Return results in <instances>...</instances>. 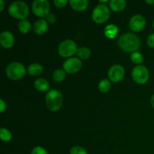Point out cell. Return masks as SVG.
<instances>
[{"label": "cell", "instance_id": "obj_1", "mask_svg": "<svg viewBox=\"0 0 154 154\" xmlns=\"http://www.w3.org/2000/svg\"><path fill=\"white\" fill-rule=\"evenodd\" d=\"M117 44L120 49L125 52L133 53L138 51L141 47V40L133 33H125L120 36Z\"/></svg>", "mask_w": 154, "mask_h": 154}, {"label": "cell", "instance_id": "obj_2", "mask_svg": "<svg viewBox=\"0 0 154 154\" xmlns=\"http://www.w3.org/2000/svg\"><path fill=\"white\" fill-rule=\"evenodd\" d=\"M45 102L48 110L54 112L57 111L63 105V95L58 90H51L47 93Z\"/></svg>", "mask_w": 154, "mask_h": 154}, {"label": "cell", "instance_id": "obj_3", "mask_svg": "<svg viewBox=\"0 0 154 154\" xmlns=\"http://www.w3.org/2000/svg\"><path fill=\"white\" fill-rule=\"evenodd\" d=\"M29 6L24 2H14L8 7V13L15 19L24 20L29 15Z\"/></svg>", "mask_w": 154, "mask_h": 154}, {"label": "cell", "instance_id": "obj_4", "mask_svg": "<svg viewBox=\"0 0 154 154\" xmlns=\"http://www.w3.org/2000/svg\"><path fill=\"white\" fill-rule=\"evenodd\" d=\"M6 75L8 78L13 81L20 80L25 76L26 69L23 65L18 62L11 63L6 68Z\"/></svg>", "mask_w": 154, "mask_h": 154}, {"label": "cell", "instance_id": "obj_5", "mask_svg": "<svg viewBox=\"0 0 154 154\" xmlns=\"http://www.w3.org/2000/svg\"><path fill=\"white\" fill-rule=\"evenodd\" d=\"M111 16V12L106 5L99 4L95 7L92 13L93 20L97 24H102L107 22Z\"/></svg>", "mask_w": 154, "mask_h": 154}, {"label": "cell", "instance_id": "obj_6", "mask_svg": "<svg viewBox=\"0 0 154 154\" xmlns=\"http://www.w3.org/2000/svg\"><path fill=\"white\" fill-rule=\"evenodd\" d=\"M78 49V48L77 46V44L74 41L67 39L60 44L58 47V53L62 57H64V58L70 57L71 58L72 56L77 54Z\"/></svg>", "mask_w": 154, "mask_h": 154}, {"label": "cell", "instance_id": "obj_7", "mask_svg": "<svg viewBox=\"0 0 154 154\" xmlns=\"http://www.w3.org/2000/svg\"><path fill=\"white\" fill-rule=\"evenodd\" d=\"M132 79L135 82L138 84H144L148 81L150 78L148 69L143 65L137 66L132 69Z\"/></svg>", "mask_w": 154, "mask_h": 154}, {"label": "cell", "instance_id": "obj_8", "mask_svg": "<svg viewBox=\"0 0 154 154\" xmlns=\"http://www.w3.org/2000/svg\"><path fill=\"white\" fill-rule=\"evenodd\" d=\"M32 10L38 17H46L50 12V3L47 0H35L32 4Z\"/></svg>", "mask_w": 154, "mask_h": 154}, {"label": "cell", "instance_id": "obj_9", "mask_svg": "<svg viewBox=\"0 0 154 154\" xmlns=\"http://www.w3.org/2000/svg\"><path fill=\"white\" fill-rule=\"evenodd\" d=\"M82 67V62L76 57H71L63 63V69L68 74H75Z\"/></svg>", "mask_w": 154, "mask_h": 154}, {"label": "cell", "instance_id": "obj_10", "mask_svg": "<svg viewBox=\"0 0 154 154\" xmlns=\"http://www.w3.org/2000/svg\"><path fill=\"white\" fill-rule=\"evenodd\" d=\"M125 75V69L120 65H114L110 68L108 76L110 81L114 83H118L123 80Z\"/></svg>", "mask_w": 154, "mask_h": 154}, {"label": "cell", "instance_id": "obj_11", "mask_svg": "<svg viewBox=\"0 0 154 154\" xmlns=\"http://www.w3.org/2000/svg\"><path fill=\"white\" fill-rule=\"evenodd\" d=\"M146 26V20L142 15L136 14L132 17L129 21V27L135 32L142 31Z\"/></svg>", "mask_w": 154, "mask_h": 154}, {"label": "cell", "instance_id": "obj_12", "mask_svg": "<svg viewBox=\"0 0 154 154\" xmlns=\"http://www.w3.org/2000/svg\"><path fill=\"white\" fill-rule=\"evenodd\" d=\"M0 44L5 49L12 48L14 44V37L13 34L8 31L2 32L0 35Z\"/></svg>", "mask_w": 154, "mask_h": 154}, {"label": "cell", "instance_id": "obj_13", "mask_svg": "<svg viewBox=\"0 0 154 154\" xmlns=\"http://www.w3.org/2000/svg\"><path fill=\"white\" fill-rule=\"evenodd\" d=\"M33 29L37 35H44L48 29V23L45 19L38 20L36 22H35Z\"/></svg>", "mask_w": 154, "mask_h": 154}, {"label": "cell", "instance_id": "obj_14", "mask_svg": "<svg viewBox=\"0 0 154 154\" xmlns=\"http://www.w3.org/2000/svg\"><path fill=\"white\" fill-rule=\"evenodd\" d=\"M69 4L74 11L81 12L87 9L89 3L87 0H70Z\"/></svg>", "mask_w": 154, "mask_h": 154}, {"label": "cell", "instance_id": "obj_15", "mask_svg": "<svg viewBox=\"0 0 154 154\" xmlns=\"http://www.w3.org/2000/svg\"><path fill=\"white\" fill-rule=\"evenodd\" d=\"M119 32V29L114 24H109L104 29V35L109 39H113L117 36Z\"/></svg>", "mask_w": 154, "mask_h": 154}, {"label": "cell", "instance_id": "obj_16", "mask_svg": "<svg viewBox=\"0 0 154 154\" xmlns=\"http://www.w3.org/2000/svg\"><path fill=\"white\" fill-rule=\"evenodd\" d=\"M27 72L31 76H39L43 72V67L39 63H33V64L29 65L28 66V68H27Z\"/></svg>", "mask_w": 154, "mask_h": 154}, {"label": "cell", "instance_id": "obj_17", "mask_svg": "<svg viewBox=\"0 0 154 154\" xmlns=\"http://www.w3.org/2000/svg\"><path fill=\"white\" fill-rule=\"evenodd\" d=\"M109 6L114 11H121L126 8V2L125 0H111L109 2Z\"/></svg>", "mask_w": 154, "mask_h": 154}, {"label": "cell", "instance_id": "obj_18", "mask_svg": "<svg viewBox=\"0 0 154 154\" xmlns=\"http://www.w3.org/2000/svg\"><path fill=\"white\" fill-rule=\"evenodd\" d=\"M34 87L38 91L46 92L49 90L50 84L47 80L44 78H38L34 82Z\"/></svg>", "mask_w": 154, "mask_h": 154}, {"label": "cell", "instance_id": "obj_19", "mask_svg": "<svg viewBox=\"0 0 154 154\" xmlns=\"http://www.w3.org/2000/svg\"><path fill=\"white\" fill-rule=\"evenodd\" d=\"M30 28H31V24L28 20L24 19L20 20L19 23H18V29L21 33L27 34L29 32Z\"/></svg>", "mask_w": 154, "mask_h": 154}, {"label": "cell", "instance_id": "obj_20", "mask_svg": "<svg viewBox=\"0 0 154 154\" xmlns=\"http://www.w3.org/2000/svg\"><path fill=\"white\" fill-rule=\"evenodd\" d=\"M76 54L81 60H87L91 56V51L88 48L81 47V48H78Z\"/></svg>", "mask_w": 154, "mask_h": 154}, {"label": "cell", "instance_id": "obj_21", "mask_svg": "<svg viewBox=\"0 0 154 154\" xmlns=\"http://www.w3.org/2000/svg\"><path fill=\"white\" fill-rule=\"evenodd\" d=\"M66 72H65L64 69H56L53 73V79L56 82H62L66 78Z\"/></svg>", "mask_w": 154, "mask_h": 154}, {"label": "cell", "instance_id": "obj_22", "mask_svg": "<svg viewBox=\"0 0 154 154\" xmlns=\"http://www.w3.org/2000/svg\"><path fill=\"white\" fill-rule=\"evenodd\" d=\"M99 90L103 93H108L111 90V83H110V81L107 79L102 80L99 83Z\"/></svg>", "mask_w": 154, "mask_h": 154}, {"label": "cell", "instance_id": "obj_23", "mask_svg": "<svg viewBox=\"0 0 154 154\" xmlns=\"http://www.w3.org/2000/svg\"><path fill=\"white\" fill-rule=\"evenodd\" d=\"M131 61L132 62L135 64H137L139 66L140 64L143 63V60H144V57H143V55L138 51H135V52L132 53L130 56Z\"/></svg>", "mask_w": 154, "mask_h": 154}, {"label": "cell", "instance_id": "obj_24", "mask_svg": "<svg viewBox=\"0 0 154 154\" xmlns=\"http://www.w3.org/2000/svg\"><path fill=\"white\" fill-rule=\"evenodd\" d=\"M0 138L2 141L5 142H8L11 140L12 135L10 131L8 130L5 128H1L0 129Z\"/></svg>", "mask_w": 154, "mask_h": 154}, {"label": "cell", "instance_id": "obj_25", "mask_svg": "<svg viewBox=\"0 0 154 154\" xmlns=\"http://www.w3.org/2000/svg\"><path fill=\"white\" fill-rule=\"evenodd\" d=\"M70 154H88V153L84 147L75 146L70 150Z\"/></svg>", "mask_w": 154, "mask_h": 154}, {"label": "cell", "instance_id": "obj_26", "mask_svg": "<svg viewBox=\"0 0 154 154\" xmlns=\"http://www.w3.org/2000/svg\"><path fill=\"white\" fill-rule=\"evenodd\" d=\"M31 154H49L44 147L38 146L32 150Z\"/></svg>", "mask_w": 154, "mask_h": 154}, {"label": "cell", "instance_id": "obj_27", "mask_svg": "<svg viewBox=\"0 0 154 154\" xmlns=\"http://www.w3.org/2000/svg\"><path fill=\"white\" fill-rule=\"evenodd\" d=\"M67 0H54V4L57 8H63L67 5Z\"/></svg>", "mask_w": 154, "mask_h": 154}, {"label": "cell", "instance_id": "obj_28", "mask_svg": "<svg viewBox=\"0 0 154 154\" xmlns=\"http://www.w3.org/2000/svg\"><path fill=\"white\" fill-rule=\"evenodd\" d=\"M147 43L150 48H154V33H151L147 37Z\"/></svg>", "mask_w": 154, "mask_h": 154}, {"label": "cell", "instance_id": "obj_29", "mask_svg": "<svg viewBox=\"0 0 154 154\" xmlns=\"http://www.w3.org/2000/svg\"><path fill=\"white\" fill-rule=\"evenodd\" d=\"M46 20L49 23H54L56 22V20H57V18H56V16L54 14H49L46 17Z\"/></svg>", "mask_w": 154, "mask_h": 154}, {"label": "cell", "instance_id": "obj_30", "mask_svg": "<svg viewBox=\"0 0 154 154\" xmlns=\"http://www.w3.org/2000/svg\"><path fill=\"white\" fill-rule=\"evenodd\" d=\"M6 109V104L3 99H0V112L3 113Z\"/></svg>", "mask_w": 154, "mask_h": 154}, {"label": "cell", "instance_id": "obj_31", "mask_svg": "<svg viewBox=\"0 0 154 154\" xmlns=\"http://www.w3.org/2000/svg\"><path fill=\"white\" fill-rule=\"evenodd\" d=\"M5 8V2L2 0H0V11H2Z\"/></svg>", "mask_w": 154, "mask_h": 154}, {"label": "cell", "instance_id": "obj_32", "mask_svg": "<svg viewBox=\"0 0 154 154\" xmlns=\"http://www.w3.org/2000/svg\"><path fill=\"white\" fill-rule=\"evenodd\" d=\"M145 2L147 3V4L152 5H154V0H146Z\"/></svg>", "mask_w": 154, "mask_h": 154}, {"label": "cell", "instance_id": "obj_33", "mask_svg": "<svg viewBox=\"0 0 154 154\" xmlns=\"http://www.w3.org/2000/svg\"><path fill=\"white\" fill-rule=\"evenodd\" d=\"M150 103H151L152 107H153V108L154 109V94L152 96L151 99H150Z\"/></svg>", "mask_w": 154, "mask_h": 154}, {"label": "cell", "instance_id": "obj_34", "mask_svg": "<svg viewBox=\"0 0 154 154\" xmlns=\"http://www.w3.org/2000/svg\"><path fill=\"white\" fill-rule=\"evenodd\" d=\"M106 2H108V1H107V0H104V1L100 0V1H99V3H100V4H102V5H105V3H106Z\"/></svg>", "mask_w": 154, "mask_h": 154}, {"label": "cell", "instance_id": "obj_35", "mask_svg": "<svg viewBox=\"0 0 154 154\" xmlns=\"http://www.w3.org/2000/svg\"><path fill=\"white\" fill-rule=\"evenodd\" d=\"M153 28L154 29V20H153Z\"/></svg>", "mask_w": 154, "mask_h": 154}]
</instances>
